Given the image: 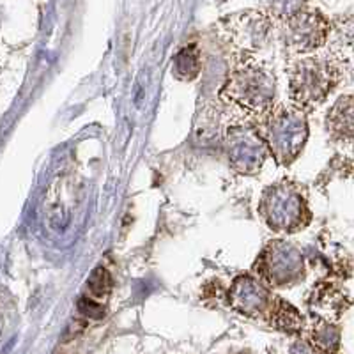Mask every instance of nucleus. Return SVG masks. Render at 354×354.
Returning a JSON list of instances; mask_svg holds the SVG:
<instances>
[{
	"mask_svg": "<svg viewBox=\"0 0 354 354\" xmlns=\"http://www.w3.org/2000/svg\"><path fill=\"white\" fill-rule=\"evenodd\" d=\"M220 96L250 119L264 121L274 110L277 80L266 62L243 55L229 73Z\"/></svg>",
	"mask_w": 354,
	"mask_h": 354,
	"instance_id": "obj_1",
	"label": "nucleus"
},
{
	"mask_svg": "<svg viewBox=\"0 0 354 354\" xmlns=\"http://www.w3.org/2000/svg\"><path fill=\"white\" fill-rule=\"evenodd\" d=\"M340 80V71L326 57H301L289 66V96L292 106L312 110L326 101Z\"/></svg>",
	"mask_w": 354,
	"mask_h": 354,
	"instance_id": "obj_2",
	"label": "nucleus"
},
{
	"mask_svg": "<svg viewBox=\"0 0 354 354\" xmlns=\"http://www.w3.org/2000/svg\"><path fill=\"white\" fill-rule=\"evenodd\" d=\"M259 213L274 232L296 234L312 220L308 202L294 183H277L262 192Z\"/></svg>",
	"mask_w": 354,
	"mask_h": 354,
	"instance_id": "obj_3",
	"label": "nucleus"
},
{
	"mask_svg": "<svg viewBox=\"0 0 354 354\" xmlns=\"http://www.w3.org/2000/svg\"><path fill=\"white\" fill-rule=\"evenodd\" d=\"M308 140V121L303 110L278 105L264 119V142L278 165L287 167L298 160Z\"/></svg>",
	"mask_w": 354,
	"mask_h": 354,
	"instance_id": "obj_4",
	"label": "nucleus"
},
{
	"mask_svg": "<svg viewBox=\"0 0 354 354\" xmlns=\"http://www.w3.org/2000/svg\"><path fill=\"white\" fill-rule=\"evenodd\" d=\"M254 271L268 287H290L305 277V257L292 243L274 239L262 248Z\"/></svg>",
	"mask_w": 354,
	"mask_h": 354,
	"instance_id": "obj_5",
	"label": "nucleus"
},
{
	"mask_svg": "<svg viewBox=\"0 0 354 354\" xmlns=\"http://www.w3.org/2000/svg\"><path fill=\"white\" fill-rule=\"evenodd\" d=\"M330 34V21L317 9L294 4L283 17L282 41L292 53H308L324 44Z\"/></svg>",
	"mask_w": 354,
	"mask_h": 354,
	"instance_id": "obj_6",
	"label": "nucleus"
},
{
	"mask_svg": "<svg viewBox=\"0 0 354 354\" xmlns=\"http://www.w3.org/2000/svg\"><path fill=\"white\" fill-rule=\"evenodd\" d=\"M225 151L229 165L243 176H254L261 172L266 158L270 154L259 129L245 122H236L227 128Z\"/></svg>",
	"mask_w": 354,
	"mask_h": 354,
	"instance_id": "obj_7",
	"label": "nucleus"
},
{
	"mask_svg": "<svg viewBox=\"0 0 354 354\" xmlns=\"http://www.w3.org/2000/svg\"><path fill=\"white\" fill-rule=\"evenodd\" d=\"M277 301L278 296H274L262 280L252 274L238 277L227 290V303L234 312L266 322L270 321Z\"/></svg>",
	"mask_w": 354,
	"mask_h": 354,
	"instance_id": "obj_8",
	"label": "nucleus"
},
{
	"mask_svg": "<svg viewBox=\"0 0 354 354\" xmlns=\"http://www.w3.org/2000/svg\"><path fill=\"white\" fill-rule=\"evenodd\" d=\"M271 21L270 17L262 11L238 12L227 25L230 41L238 46L245 55H252V52L259 50L270 36Z\"/></svg>",
	"mask_w": 354,
	"mask_h": 354,
	"instance_id": "obj_9",
	"label": "nucleus"
},
{
	"mask_svg": "<svg viewBox=\"0 0 354 354\" xmlns=\"http://www.w3.org/2000/svg\"><path fill=\"white\" fill-rule=\"evenodd\" d=\"M326 129L331 138L354 142V96H340L326 115Z\"/></svg>",
	"mask_w": 354,
	"mask_h": 354,
	"instance_id": "obj_10",
	"label": "nucleus"
},
{
	"mask_svg": "<svg viewBox=\"0 0 354 354\" xmlns=\"http://www.w3.org/2000/svg\"><path fill=\"white\" fill-rule=\"evenodd\" d=\"M308 342L315 354H337L340 346V330L328 321H317L310 330Z\"/></svg>",
	"mask_w": 354,
	"mask_h": 354,
	"instance_id": "obj_11",
	"label": "nucleus"
},
{
	"mask_svg": "<svg viewBox=\"0 0 354 354\" xmlns=\"http://www.w3.org/2000/svg\"><path fill=\"white\" fill-rule=\"evenodd\" d=\"M202 61L197 44H188L176 53L172 62V75L183 82H192L201 75Z\"/></svg>",
	"mask_w": 354,
	"mask_h": 354,
	"instance_id": "obj_12",
	"label": "nucleus"
},
{
	"mask_svg": "<svg viewBox=\"0 0 354 354\" xmlns=\"http://www.w3.org/2000/svg\"><path fill=\"white\" fill-rule=\"evenodd\" d=\"M268 322L273 328H277V330L283 331L287 335H298L305 328V319H303V315L290 303L283 301L282 298H278L277 306H274L273 314H271Z\"/></svg>",
	"mask_w": 354,
	"mask_h": 354,
	"instance_id": "obj_13",
	"label": "nucleus"
},
{
	"mask_svg": "<svg viewBox=\"0 0 354 354\" xmlns=\"http://www.w3.org/2000/svg\"><path fill=\"white\" fill-rule=\"evenodd\" d=\"M87 290L91 294V301L105 299L112 290V277L105 268H96L91 278L87 280Z\"/></svg>",
	"mask_w": 354,
	"mask_h": 354,
	"instance_id": "obj_14",
	"label": "nucleus"
},
{
	"mask_svg": "<svg viewBox=\"0 0 354 354\" xmlns=\"http://www.w3.org/2000/svg\"><path fill=\"white\" fill-rule=\"evenodd\" d=\"M232 354H254L252 351H238V353H232Z\"/></svg>",
	"mask_w": 354,
	"mask_h": 354,
	"instance_id": "obj_15",
	"label": "nucleus"
}]
</instances>
